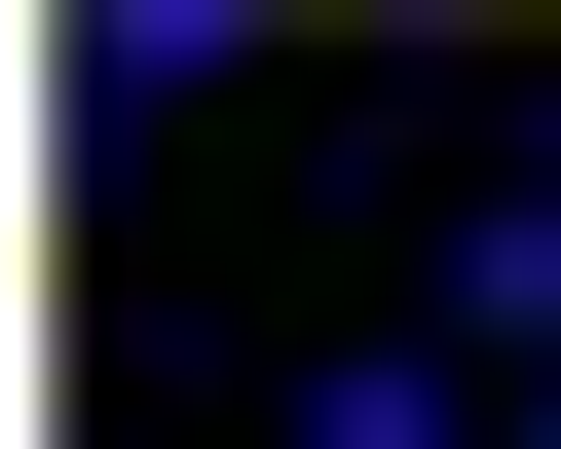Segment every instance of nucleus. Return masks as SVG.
<instances>
[{
    "label": "nucleus",
    "instance_id": "nucleus-1",
    "mask_svg": "<svg viewBox=\"0 0 561 449\" xmlns=\"http://www.w3.org/2000/svg\"><path fill=\"white\" fill-rule=\"evenodd\" d=\"M449 375H524V412H561V150H524V187L449 225Z\"/></svg>",
    "mask_w": 561,
    "mask_h": 449
},
{
    "label": "nucleus",
    "instance_id": "nucleus-2",
    "mask_svg": "<svg viewBox=\"0 0 561 449\" xmlns=\"http://www.w3.org/2000/svg\"><path fill=\"white\" fill-rule=\"evenodd\" d=\"M300 449H486V412H449V337H375V375H300Z\"/></svg>",
    "mask_w": 561,
    "mask_h": 449
},
{
    "label": "nucleus",
    "instance_id": "nucleus-3",
    "mask_svg": "<svg viewBox=\"0 0 561 449\" xmlns=\"http://www.w3.org/2000/svg\"><path fill=\"white\" fill-rule=\"evenodd\" d=\"M524 449H561V412H524Z\"/></svg>",
    "mask_w": 561,
    "mask_h": 449
}]
</instances>
